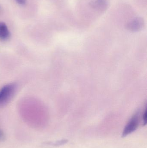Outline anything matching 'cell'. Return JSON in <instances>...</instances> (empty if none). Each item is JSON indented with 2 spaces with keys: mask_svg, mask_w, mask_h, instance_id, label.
Masks as SVG:
<instances>
[{
  "mask_svg": "<svg viewBox=\"0 0 147 148\" xmlns=\"http://www.w3.org/2000/svg\"><path fill=\"white\" fill-rule=\"evenodd\" d=\"M91 6L99 11L106 10L108 5V0H93L90 3Z\"/></svg>",
  "mask_w": 147,
  "mask_h": 148,
  "instance_id": "cell-4",
  "label": "cell"
},
{
  "mask_svg": "<svg viewBox=\"0 0 147 148\" xmlns=\"http://www.w3.org/2000/svg\"><path fill=\"white\" fill-rule=\"evenodd\" d=\"M17 89V85L14 83L9 84L0 90V107L7 104L13 97Z\"/></svg>",
  "mask_w": 147,
  "mask_h": 148,
  "instance_id": "cell-1",
  "label": "cell"
},
{
  "mask_svg": "<svg viewBox=\"0 0 147 148\" xmlns=\"http://www.w3.org/2000/svg\"><path fill=\"white\" fill-rule=\"evenodd\" d=\"M19 4H21V5H23V4H25L26 3V0H16Z\"/></svg>",
  "mask_w": 147,
  "mask_h": 148,
  "instance_id": "cell-8",
  "label": "cell"
},
{
  "mask_svg": "<svg viewBox=\"0 0 147 148\" xmlns=\"http://www.w3.org/2000/svg\"><path fill=\"white\" fill-rule=\"evenodd\" d=\"M4 138H5V135L4 133L0 130V142L3 141Z\"/></svg>",
  "mask_w": 147,
  "mask_h": 148,
  "instance_id": "cell-7",
  "label": "cell"
},
{
  "mask_svg": "<svg viewBox=\"0 0 147 148\" xmlns=\"http://www.w3.org/2000/svg\"><path fill=\"white\" fill-rule=\"evenodd\" d=\"M144 25V20L141 17H136L129 23L127 27L130 30L137 31L142 28Z\"/></svg>",
  "mask_w": 147,
  "mask_h": 148,
  "instance_id": "cell-3",
  "label": "cell"
},
{
  "mask_svg": "<svg viewBox=\"0 0 147 148\" xmlns=\"http://www.w3.org/2000/svg\"><path fill=\"white\" fill-rule=\"evenodd\" d=\"M147 109L145 110V113L143 114V124L144 125H146L147 123Z\"/></svg>",
  "mask_w": 147,
  "mask_h": 148,
  "instance_id": "cell-6",
  "label": "cell"
},
{
  "mask_svg": "<svg viewBox=\"0 0 147 148\" xmlns=\"http://www.w3.org/2000/svg\"><path fill=\"white\" fill-rule=\"evenodd\" d=\"M10 36V33L7 25L4 23L0 22V40H6Z\"/></svg>",
  "mask_w": 147,
  "mask_h": 148,
  "instance_id": "cell-5",
  "label": "cell"
},
{
  "mask_svg": "<svg viewBox=\"0 0 147 148\" xmlns=\"http://www.w3.org/2000/svg\"><path fill=\"white\" fill-rule=\"evenodd\" d=\"M139 117L138 114L134 116L127 123L123 132L122 137L128 135L136 130L139 126Z\"/></svg>",
  "mask_w": 147,
  "mask_h": 148,
  "instance_id": "cell-2",
  "label": "cell"
}]
</instances>
